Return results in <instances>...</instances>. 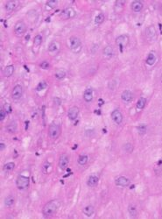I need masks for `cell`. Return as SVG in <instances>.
Instances as JSON below:
<instances>
[{"mask_svg":"<svg viewBox=\"0 0 162 219\" xmlns=\"http://www.w3.org/2000/svg\"><path fill=\"white\" fill-rule=\"evenodd\" d=\"M4 205L6 207H12L15 203V198L12 195H8L4 198Z\"/></svg>","mask_w":162,"mask_h":219,"instance_id":"26","label":"cell"},{"mask_svg":"<svg viewBox=\"0 0 162 219\" xmlns=\"http://www.w3.org/2000/svg\"><path fill=\"white\" fill-rule=\"evenodd\" d=\"M88 160H89V157L87 156L86 154H81V155H80L79 158H78L77 162H78V164H79V165H81V166H84V165H86V164H87Z\"/></svg>","mask_w":162,"mask_h":219,"instance_id":"29","label":"cell"},{"mask_svg":"<svg viewBox=\"0 0 162 219\" xmlns=\"http://www.w3.org/2000/svg\"><path fill=\"white\" fill-rule=\"evenodd\" d=\"M123 149L125 150V153H127V154H130V153L133 151V146H132L130 143H126V144H125V145H124Z\"/></svg>","mask_w":162,"mask_h":219,"instance_id":"34","label":"cell"},{"mask_svg":"<svg viewBox=\"0 0 162 219\" xmlns=\"http://www.w3.org/2000/svg\"><path fill=\"white\" fill-rule=\"evenodd\" d=\"M15 68L13 65H8L7 67H5V68L4 69V76L5 77H11L13 73H14Z\"/></svg>","mask_w":162,"mask_h":219,"instance_id":"19","label":"cell"},{"mask_svg":"<svg viewBox=\"0 0 162 219\" xmlns=\"http://www.w3.org/2000/svg\"><path fill=\"white\" fill-rule=\"evenodd\" d=\"M125 3V2L124 0H117V1L116 2L115 7H116V8H123Z\"/></svg>","mask_w":162,"mask_h":219,"instance_id":"37","label":"cell"},{"mask_svg":"<svg viewBox=\"0 0 162 219\" xmlns=\"http://www.w3.org/2000/svg\"><path fill=\"white\" fill-rule=\"evenodd\" d=\"M121 99L125 102V103H129L132 99H133V94L130 90H125L123 91V93L121 94Z\"/></svg>","mask_w":162,"mask_h":219,"instance_id":"16","label":"cell"},{"mask_svg":"<svg viewBox=\"0 0 162 219\" xmlns=\"http://www.w3.org/2000/svg\"><path fill=\"white\" fill-rule=\"evenodd\" d=\"M69 47L74 53H78L81 49V41L80 38L76 36H72L69 39Z\"/></svg>","mask_w":162,"mask_h":219,"instance_id":"3","label":"cell"},{"mask_svg":"<svg viewBox=\"0 0 162 219\" xmlns=\"http://www.w3.org/2000/svg\"><path fill=\"white\" fill-rule=\"evenodd\" d=\"M40 67L43 69H48L49 67H50V64L48 62H42L40 63Z\"/></svg>","mask_w":162,"mask_h":219,"instance_id":"39","label":"cell"},{"mask_svg":"<svg viewBox=\"0 0 162 219\" xmlns=\"http://www.w3.org/2000/svg\"><path fill=\"white\" fill-rule=\"evenodd\" d=\"M146 99L145 97H140L138 102H137V108L139 110H142L145 106H146Z\"/></svg>","mask_w":162,"mask_h":219,"instance_id":"30","label":"cell"},{"mask_svg":"<svg viewBox=\"0 0 162 219\" xmlns=\"http://www.w3.org/2000/svg\"><path fill=\"white\" fill-rule=\"evenodd\" d=\"M18 2L14 1V0H10L8 2L5 3V5H4V9L7 12H13L18 6Z\"/></svg>","mask_w":162,"mask_h":219,"instance_id":"15","label":"cell"},{"mask_svg":"<svg viewBox=\"0 0 162 219\" xmlns=\"http://www.w3.org/2000/svg\"><path fill=\"white\" fill-rule=\"evenodd\" d=\"M30 180L29 177L25 175H18L16 180V186L19 190H24L29 187Z\"/></svg>","mask_w":162,"mask_h":219,"instance_id":"2","label":"cell"},{"mask_svg":"<svg viewBox=\"0 0 162 219\" xmlns=\"http://www.w3.org/2000/svg\"><path fill=\"white\" fill-rule=\"evenodd\" d=\"M156 60H157L156 55L153 53H149L147 57H146V64L149 66H152L154 63L156 62Z\"/></svg>","mask_w":162,"mask_h":219,"instance_id":"22","label":"cell"},{"mask_svg":"<svg viewBox=\"0 0 162 219\" xmlns=\"http://www.w3.org/2000/svg\"><path fill=\"white\" fill-rule=\"evenodd\" d=\"M26 32V25L24 21L19 20L15 24L14 26V32L17 36H22Z\"/></svg>","mask_w":162,"mask_h":219,"instance_id":"5","label":"cell"},{"mask_svg":"<svg viewBox=\"0 0 162 219\" xmlns=\"http://www.w3.org/2000/svg\"><path fill=\"white\" fill-rule=\"evenodd\" d=\"M14 168H15V163L14 162H8V163L4 164L3 169L5 172H10V171H12L14 169Z\"/></svg>","mask_w":162,"mask_h":219,"instance_id":"28","label":"cell"},{"mask_svg":"<svg viewBox=\"0 0 162 219\" xmlns=\"http://www.w3.org/2000/svg\"><path fill=\"white\" fill-rule=\"evenodd\" d=\"M61 134V126L58 124L53 123L48 128V136L51 139H57Z\"/></svg>","mask_w":162,"mask_h":219,"instance_id":"4","label":"cell"},{"mask_svg":"<svg viewBox=\"0 0 162 219\" xmlns=\"http://www.w3.org/2000/svg\"><path fill=\"white\" fill-rule=\"evenodd\" d=\"M41 42H42V36L40 34L36 35L35 38H34V40H33V45L35 47H40Z\"/></svg>","mask_w":162,"mask_h":219,"instance_id":"33","label":"cell"},{"mask_svg":"<svg viewBox=\"0 0 162 219\" xmlns=\"http://www.w3.org/2000/svg\"><path fill=\"white\" fill-rule=\"evenodd\" d=\"M6 113H7V112H6L4 109L1 110V111H0V120H1V121L4 120V118H5V117H6Z\"/></svg>","mask_w":162,"mask_h":219,"instance_id":"38","label":"cell"},{"mask_svg":"<svg viewBox=\"0 0 162 219\" xmlns=\"http://www.w3.org/2000/svg\"><path fill=\"white\" fill-rule=\"evenodd\" d=\"M83 214L87 217H91L94 214V207L92 205H88L86 206L83 210H82Z\"/></svg>","mask_w":162,"mask_h":219,"instance_id":"24","label":"cell"},{"mask_svg":"<svg viewBox=\"0 0 162 219\" xmlns=\"http://www.w3.org/2000/svg\"><path fill=\"white\" fill-rule=\"evenodd\" d=\"M93 96H94V92L93 90L91 88H88L84 90L83 92V99L85 102L87 103H90L93 100Z\"/></svg>","mask_w":162,"mask_h":219,"instance_id":"14","label":"cell"},{"mask_svg":"<svg viewBox=\"0 0 162 219\" xmlns=\"http://www.w3.org/2000/svg\"><path fill=\"white\" fill-rule=\"evenodd\" d=\"M111 118L117 125H120L123 122V114L118 109H115L111 112Z\"/></svg>","mask_w":162,"mask_h":219,"instance_id":"8","label":"cell"},{"mask_svg":"<svg viewBox=\"0 0 162 219\" xmlns=\"http://www.w3.org/2000/svg\"><path fill=\"white\" fill-rule=\"evenodd\" d=\"M60 207V202L58 200H52L44 205L42 209V213L45 217L48 218L53 216L59 209Z\"/></svg>","mask_w":162,"mask_h":219,"instance_id":"1","label":"cell"},{"mask_svg":"<svg viewBox=\"0 0 162 219\" xmlns=\"http://www.w3.org/2000/svg\"><path fill=\"white\" fill-rule=\"evenodd\" d=\"M129 43V36L126 34H122L117 37L116 39V44L119 47L123 48L124 47L127 46Z\"/></svg>","mask_w":162,"mask_h":219,"instance_id":"6","label":"cell"},{"mask_svg":"<svg viewBox=\"0 0 162 219\" xmlns=\"http://www.w3.org/2000/svg\"><path fill=\"white\" fill-rule=\"evenodd\" d=\"M161 82H162V75H161Z\"/></svg>","mask_w":162,"mask_h":219,"instance_id":"41","label":"cell"},{"mask_svg":"<svg viewBox=\"0 0 162 219\" xmlns=\"http://www.w3.org/2000/svg\"><path fill=\"white\" fill-rule=\"evenodd\" d=\"M146 37H147V39L150 40L156 39V37H157V31H156L155 26H148L146 30Z\"/></svg>","mask_w":162,"mask_h":219,"instance_id":"11","label":"cell"},{"mask_svg":"<svg viewBox=\"0 0 162 219\" xmlns=\"http://www.w3.org/2000/svg\"><path fill=\"white\" fill-rule=\"evenodd\" d=\"M128 212H129L130 217L131 218H136L137 215H138V211H137V208L135 205L133 204H130L128 206Z\"/></svg>","mask_w":162,"mask_h":219,"instance_id":"23","label":"cell"},{"mask_svg":"<svg viewBox=\"0 0 162 219\" xmlns=\"http://www.w3.org/2000/svg\"><path fill=\"white\" fill-rule=\"evenodd\" d=\"M66 76H67V72H66V70L63 69V68H58V69H56V71L54 73L55 78L58 79V80L64 79L66 77Z\"/></svg>","mask_w":162,"mask_h":219,"instance_id":"21","label":"cell"},{"mask_svg":"<svg viewBox=\"0 0 162 219\" xmlns=\"http://www.w3.org/2000/svg\"><path fill=\"white\" fill-rule=\"evenodd\" d=\"M99 182V177L96 175V174H92L90 175L89 178H88V181H87V184L88 186L89 187H95L97 186V183Z\"/></svg>","mask_w":162,"mask_h":219,"instance_id":"18","label":"cell"},{"mask_svg":"<svg viewBox=\"0 0 162 219\" xmlns=\"http://www.w3.org/2000/svg\"><path fill=\"white\" fill-rule=\"evenodd\" d=\"M146 125H140L138 126V131L140 134H145L146 132Z\"/></svg>","mask_w":162,"mask_h":219,"instance_id":"35","label":"cell"},{"mask_svg":"<svg viewBox=\"0 0 162 219\" xmlns=\"http://www.w3.org/2000/svg\"><path fill=\"white\" fill-rule=\"evenodd\" d=\"M58 50H59V44L56 41H53L49 44V53H56V52H58Z\"/></svg>","mask_w":162,"mask_h":219,"instance_id":"27","label":"cell"},{"mask_svg":"<svg viewBox=\"0 0 162 219\" xmlns=\"http://www.w3.org/2000/svg\"><path fill=\"white\" fill-rule=\"evenodd\" d=\"M104 21V14L103 12H99L96 17H95V23L99 25L102 24Z\"/></svg>","mask_w":162,"mask_h":219,"instance_id":"31","label":"cell"},{"mask_svg":"<svg viewBox=\"0 0 162 219\" xmlns=\"http://www.w3.org/2000/svg\"><path fill=\"white\" fill-rule=\"evenodd\" d=\"M23 96V88L21 85H16L13 89H12V96L13 99L18 100L19 99L21 96Z\"/></svg>","mask_w":162,"mask_h":219,"instance_id":"10","label":"cell"},{"mask_svg":"<svg viewBox=\"0 0 162 219\" xmlns=\"http://www.w3.org/2000/svg\"><path fill=\"white\" fill-rule=\"evenodd\" d=\"M68 163H69V159H68V157L67 154H62L60 156V159H59V167L62 170H65L67 166H68Z\"/></svg>","mask_w":162,"mask_h":219,"instance_id":"12","label":"cell"},{"mask_svg":"<svg viewBox=\"0 0 162 219\" xmlns=\"http://www.w3.org/2000/svg\"><path fill=\"white\" fill-rule=\"evenodd\" d=\"M103 54L104 55V57L106 58H111L114 55V50L113 47H111V46H106V47L103 48Z\"/></svg>","mask_w":162,"mask_h":219,"instance_id":"20","label":"cell"},{"mask_svg":"<svg viewBox=\"0 0 162 219\" xmlns=\"http://www.w3.org/2000/svg\"><path fill=\"white\" fill-rule=\"evenodd\" d=\"M76 14V12L73 7H67L66 9L62 11L61 16L63 19H69V18H74Z\"/></svg>","mask_w":162,"mask_h":219,"instance_id":"7","label":"cell"},{"mask_svg":"<svg viewBox=\"0 0 162 219\" xmlns=\"http://www.w3.org/2000/svg\"><path fill=\"white\" fill-rule=\"evenodd\" d=\"M79 112H80V110L78 107L76 106H73L71 107L70 109L68 110L67 111V117L68 118L71 120V121H74L77 118L78 115H79Z\"/></svg>","mask_w":162,"mask_h":219,"instance_id":"9","label":"cell"},{"mask_svg":"<svg viewBox=\"0 0 162 219\" xmlns=\"http://www.w3.org/2000/svg\"><path fill=\"white\" fill-rule=\"evenodd\" d=\"M161 7H162V5H161Z\"/></svg>","mask_w":162,"mask_h":219,"instance_id":"42","label":"cell"},{"mask_svg":"<svg viewBox=\"0 0 162 219\" xmlns=\"http://www.w3.org/2000/svg\"><path fill=\"white\" fill-rule=\"evenodd\" d=\"M130 7H131V10L135 12H140L142 9H143V3L140 2V1H133L130 4Z\"/></svg>","mask_w":162,"mask_h":219,"instance_id":"17","label":"cell"},{"mask_svg":"<svg viewBox=\"0 0 162 219\" xmlns=\"http://www.w3.org/2000/svg\"><path fill=\"white\" fill-rule=\"evenodd\" d=\"M17 129H18V125L15 121H12L11 122L9 125L6 126V130L7 132H9L10 133H14L17 132Z\"/></svg>","mask_w":162,"mask_h":219,"instance_id":"25","label":"cell"},{"mask_svg":"<svg viewBox=\"0 0 162 219\" xmlns=\"http://www.w3.org/2000/svg\"><path fill=\"white\" fill-rule=\"evenodd\" d=\"M47 87V83L45 82H40L39 84H38V86H37V88H36V90H44L45 88Z\"/></svg>","mask_w":162,"mask_h":219,"instance_id":"36","label":"cell"},{"mask_svg":"<svg viewBox=\"0 0 162 219\" xmlns=\"http://www.w3.org/2000/svg\"><path fill=\"white\" fill-rule=\"evenodd\" d=\"M58 5V1L57 0H49L46 3V6L48 9H54Z\"/></svg>","mask_w":162,"mask_h":219,"instance_id":"32","label":"cell"},{"mask_svg":"<svg viewBox=\"0 0 162 219\" xmlns=\"http://www.w3.org/2000/svg\"><path fill=\"white\" fill-rule=\"evenodd\" d=\"M115 183H116V185L118 186V187H123V188H125V187H127V186L130 184V180L128 178L125 177V176H120V177H118V178L116 180Z\"/></svg>","mask_w":162,"mask_h":219,"instance_id":"13","label":"cell"},{"mask_svg":"<svg viewBox=\"0 0 162 219\" xmlns=\"http://www.w3.org/2000/svg\"><path fill=\"white\" fill-rule=\"evenodd\" d=\"M0 148H1V150H4V148H5V145L2 142L1 144H0Z\"/></svg>","mask_w":162,"mask_h":219,"instance_id":"40","label":"cell"}]
</instances>
